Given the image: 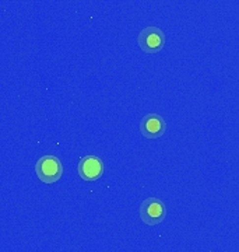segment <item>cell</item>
I'll return each instance as SVG.
<instances>
[{
	"label": "cell",
	"mask_w": 239,
	"mask_h": 252,
	"mask_svg": "<svg viewBox=\"0 0 239 252\" xmlns=\"http://www.w3.org/2000/svg\"><path fill=\"white\" fill-rule=\"evenodd\" d=\"M165 32L155 26L143 28L137 35V44L144 54H158L165 46Z\"/></svg>",
	"instance_id": "obj_2"
},
{
	"label": "cell",
	"mask_w": 239,
	"mask_h": 252,
	"mask_svg": "<svg viewBox=\"0 0 239 252\" xmlns=\"http://www.w3.org/2000/svg\"><path fill=\"white\" fill-rule=\"evenodd\" d=\"M139 215L143 223L147 225H157L162 223L167 217V207L162 200L157 198H147L139 207Z\"/></svg>",
	"instance_id": "obj_3"
},
{
	"label": "cell",
	"mask_w": 239,
	"mask_h": 252,
	"mask_svg": "<svg viewBox=\"0 0 239 252\" xmlns=\"http://www.w3.org/2000/svg\"><path fill=\"white\" fill-rule=\"evenodd\" d=\"M35 174L44 184H55L59 181L63 175L62 161L55 156H42L35 162Z\"/></svg>",
	"instance_id": "obj_1"
},
{
	"label": "cell",
	"mask_w": 239,
	"mask_h": 252,
	"mask_svg": "<svg viewBox=\"0 0 239 252\" xmlns=\"http://www.w3.org/2000/svg\"><path fill=\"white\" fill-rule=\"evenodd\" d=\"M77 171L81 180L95 181L102 175V161L97 156H86L80 158Z\"/></svg>",
	"instance_id": "obj_5"
},
{
	"label": "cell",
	"mask_w": 239,
	"mask_h": 252,
	"mask_svg": "<svg viewBox=\"0 0 239 252\" xmlns=\"http://www.w3.org/2000/svg\"><path fill=\"white\" fill-rule=\"evenodd\" d=\"M139 127H140V133L146 139L155 140V139H159L161 136L165 135V132H167V122L159 114L150 112V114L143 117Z\"/></svg>",
	"instance_id": "obj_4"
}]
</instances>
